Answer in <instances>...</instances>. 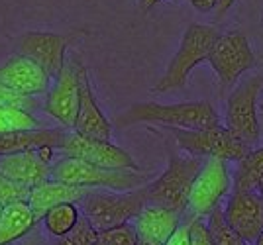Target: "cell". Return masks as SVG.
I'll use <instances>...</instances> for the list:
<instances>
[{
  "label": "cell",
  "mask_w": 263,
  "mask_h": 245,
  "mask_svg": "<svg viewBox=\"0 0 263 245\" xmlns=\"http://www.w3.org/2000/svg\"><path fill=\"white\" fill-rule=\"evenodd\" d=\"M114 124L118 128L147 124V126L181 128V130H204L220 126V116L209 100L175 102V104L136 102L128 110L118 114Z\"/></svg>",
  "instance_id": "6da1fadb"
},
{
  "label": "cell",
  "mask_w": 263,
  "mask_h": 245,
  "mask_svg": "<svg viewBox=\"0 0 263 245\" xmlns=\"http://www.w3.org/2000/svg\"><path fill=\"white\" fill-rule=\"evenodd\" d=\"M51 180L65 182L81 189H104L114 192L142 189L152 182V173L147 171H112L97 167L92 163L75 157H61L51 165Z\"/></svg>",
  "instance_id": "7a4b0ae2"
},
{
  "label": "cell",
  "mask_w": 263,
  "mask_h": 245,
  "mask_svg": "<svg viewBox=\"0 0 263 245\" xmlns=\"http://www.w3.org/2000/svg\"><path fill=\"white\" fill-rule=\"evenodd\" d=\"M220 32L206 24H189L183 34V39L179 44V49L169 61L165 69L163 77L154 85L155 94H165L171 90L183 89L189 80L191 71L209 61V55L212 51V45L218 39Z\"/></svg>",
  "instance_id": "3957f363"
},
{
  "label": "cell",
  "mask_w": 263,
  "mask_h": 245,
  "mask_svg": "<svg viewBox=\"0 0 263 245\" xmlns=\"http://www.w3.org/2000/svg\"><path fill=\"white\" fill-rule=\"evenodd\" d=\"M202 165L204 159L200 157H179L171 153L167 169L149 185H145L147 204H157L179 214H185V210H189L191 190Z\"/></svg>",
  "instance_id": "277c9868"
},
{
  "label": "cell",
  "mask_w": 263,
  "mask_h": 245,
  "mask_svg": "<svg viewBox=\"0 0 263 245\" xmlns=\"http://www.w3.org/2000/svg\"><path fill=\"white\" fill-rule=\"evenodd\" d=\"M145 204H147L145 187L128 190V192L92 189L87 194V198H83L81 202L83 216L99 232L136 220L138 214L145 208Z\"/></svg>",
  "instance_id": "5b68a950"
},
{
  "label": "cell",
  "mask_w": 263,
  "mask_h": 245,
  "mask_svg": "<svg viewBox=\"0 0 263 245\" xmlns=\"http://www.w3.org/2000/svg\"><path fill=\"white\" fill-rule=\"evenodd\" d=\"M173 135L179 147L189 155L200 159H222L226 163L240 161L252 149L238 135H234L226 126H212L204 130H181V128H165Z\"/></svg>",
  "instance_id": "8992f818"
},
{
  "label": "cell",
  "mask_w": 263,
  "mask_h": 245,
  "mask_svg": "<svg viewBox=\"0 0 263 245\" xmlns=\"http://www.w3.org/2000/svg\"><path fill=\"white\" fill-rule=\"evenodd\" d=\"M263 87V75H253L240 83L226 100L224 126L250 147H255L261 137L257 118V96Z\"/></svg>",
  "instance_id": "52a82bcc"
},
{
  "label": "cell",
  "mask_w": 263,
  "mask_h": 245,
  "mask_svg": "<svg viewBox=\"0 0 263 245\" xmlns=\"http://www.w3.org/2000/svg\"><path fill=\"white\" fill-rule=\"evenodd\" d=\"M209 63L216 73L222 89H232L238 78L255 65V55L246 34L238 30L220 34L212 45Z\"/></svg>",
  "instance_id": "ba28073f"
},
{
  "label": "cell",
  "mask_w": 263,
  "mask_h": 245,
  "mask_svg": "<svg viewBox=\"0 0 263 245\" xmlns=\"http://www.w3.org/2000/svg\"><path fill=\"white\" fill-rule=\"evenodd\" d=\"M59 151L63 153V157H75L97 167L112 169V171H142V167L126 149L110 144V139H97L73 132Z\"/></svg>",
  "instance_id": "9c48e42d"
},
{
  "label": "cell",
  "mask_w": 263,
  "mask_h": 245,
  "mask_svg": "<svg viewBox=\"0 0 263 245\" xmlns=\"http://www.w3.org/2000/svg\"><path fill=\"white\" fill-rule=\"evenodd\" d=\"M230 187L232 180L228 163L222 159H204V165L191 190V198H189L191 214L209 218L210 212L220 206L222 198L230 192Z\"/></svg>",
  "instance_id": "30bf717a"
},
{
  "label": "cell",
  "mask_w": 263,
  "mask_h": 245,
  "mask_svg": "<svg viewBox=\"0 0 263 245\" xmlns=\"http://www.w3.org/2000/svg\"><path fill=\"white\" fill-rule=\"evenodd\" d=\"M81 98V77H79V61L73 59L65 63L63 71L53 78V85L47 92L44 110L67 130L75 128Z\"/></svg>",
  "instance_id": "8fae6325"
},
{
  "label": "cell",
  "mask_w": 263,
  "mask_h": 245,
  "mask_svg": "<svg viewBox=\"0 0 263 245\" xmlns=\"http://www.w3.org/2000/svg\"><path fill=\"white\" fill-rule=\"evenodd\" d=\"M71 37L51 32H26L16 39V53L32 59L51 78L65 67V51L71 45Z\"/></svg>",
  "instance_id": "7c38bea8"
},
{
  "label": "cell",
  "mask_w": 263,
  "mask_h": 245,
  "mask_svg": "<svg viewBox=\"0 0 263 245\" xmlns=\"http://www.w3.org/2000/svg\"><path fill=\"white\" fill-rule=\"evenodd\" d=\"M226 222L238 232L243 241L253 245L263 232V196L259 190L236 192L224 204Z\"/></svg>",
  "instance_id": "4fadbf2b"
},
{
  "label": "cell",
  "mask_w": 263,
  "mask_h": 245,
  "mask_svg": "<svg viewBox=\"0 0 263 245\" xmlns=\"http://www.w3.org/2000/svg\"><path fill=\"white\" fill-rule=\"evenodd\" d=\"M0 80L6 83L10 89L33 98L40 94H47L53 85V78L44 69L20 53H14L4 65H0Z\"/></svg>",
  "instance_id": "5bb4252c"
},
{
  "label": "cell",
  "mask_w": 263,
  "mask_h": 245,
  "mask_svg": "<svg viewBox=\"0 0 263 245\" xmlns=\"http://www.w3.org/2000/svg\"><path fill=\"white\" fill-rule=\"evenodd\" d=\"M79 77H81V98H79V112L73 132L97 139H110L112 135V122L100 110L99 100L88 78V71L83 63H79Z\"/></svg>",
  "instance_id": "9a60e30c"
},
{
  "label": "cell",
  "mask_w": 263,
  "mask_h": 245,
  "mask_svg": "<svg viewBox=\"0 0 263 245\" xmlns=\"http://www.w3.org/2000/svg\"><path fill=\"white\" fill-rule=\"evenodd\" d=\"M181 223H183V214L157 204H145V208L138 214L134 226L138 230L140 239L165 245L171 239V235L181 228Z\"/></svg>",
  "instance_id": "2e32d148"
},
{
  "label": "cell",
  "mask_w": 263,
  "mask_h": 245,
  "mask_svg": "<svg viewBox=\"0 0 263 245\" xmlns=\"http://www.w3.org/2000/svg\"><path fill=\"white\" fill-rule=\"evenodd\" d=\"M0 173L20 185L33 189L51 178V165L42 161V157L37 155V149H30L22 153L0 157Z\"/></svg>",
  "instance_id": "e0dca14e"
},
{
  "label": "cell",
  "mask_w": 263,
  "mask_h": 245,
  "mask_svg": "<svg viewBox=\"0 0 263 245\" xmlns=\"http://www.w3.org/2000/svg\"><path fill=\"white\" fill-rule=\"evenodd\" d=\"M69 135L71 134L67 128H40V130H28V132L0 134V157L37 149L44 145H51L59 151Z\"/></svg>",
  "instance_id": "ac0fdd59"
},
{
  "label": "cell",
  "mask_w": 263,
  "mask_h": 245,
  "mask_svg": "<svg viewBox=\"0 0 263 245\" xmlns=\"http://www.w3.org/2000/svg\"><path fill=\"white\" fill-rule=\"evenodd\" d=\"M92 189H81V187H71L65 182H57V180H45L42 185L33 187L32 194H30V206L33 208L37 220H42L47 210H51L53 206L59 204H77L87 198V194Z\"/></svg>",
  "instance_id": "d6986e66"
},
{
  "label": "cell",
  "mask_w": 263,
  "mask_h": 245,
  "mask_svg": "<svg viewBox=\"0 0 263 245\" xmlns=\"http://www.w3.org/2000/svg\"><path fill=\"white\" fill-rule=\"evenodd\" d=\"M40 222L30 202H18L4 206L0 216V245H10L22 239Z\"/></svg>",
  "instance_id": "ffe728a7"
},
{
  "label": "cell",
  "mask_w": 263,
  "mask_h": 245,
  "mask_svg": "<svg viewBox=\"0 0 263 245\" xmlns=\"http://www.w3.org/2000/svg\"><path fill=\"white\" fill-rule=\"evenodd\" d=\"M263 185V145L252 147L248 155L241 157L232 177V190L248 192L259 190Z\"/></svg>",
  "instance_id": "44dd1931"
},
{
  "label": "cell",
  "mask_w": 263,
  "mask_h": 245,
  "mask_svg": "<svg viewBox=\"0 0 263 245\" xmlns=\"http://www.w3.org/2000/svg\"><path fill=\"white\" fill-rule=\"evenodd\" d=\"M81 216L83 214L79 212L77 204L69 202V204H59V206H53L51 210H47V214L42 218V222H44L45 230L59 239V237H65L75 230Z\"/></svg>",
  "instance_id": "7402d4cb"
},
{
  "label": "cell",
  "mask_w": 263,
  "mask_h": 245,
  "mask_svg": "<svg viewBox=\"0 0 263 245\" xmlns=\"http://www.w3.org/2000/svg\"><path fill=\"white\" fill-rule=\"evenodd\" d=\"M40 128H44V124L30 110L20 106H0V134L28 132V130H40Z\"/></svg>",
  "instance_id": "603a6c76"
},
{
  "label": "cell",
  "mask_w": 263,
  "mask_h": 245,
  "mask_svg": "<svg viewBox=\"0 0 263 245\" xmlns=\"http://www.w3.org/2000/svg\"><path fill=\"white\" fill-rule=\"evenodd\" d=\"M206 223H209V230L210 234H212L214 245H250L248 241L241 239L230 223L226 222L224 206L222 204L210 212V216L206 218Z\"/></svg>",
  "instance_id": "cb8c5ba5"
},
{
  "label": "cell",
  "mask_w": 263,
  "mask_h": 245,
  "mask_svg": "<svg viewBox=\"0 0 263 245\" xmlns=\"http://www.w3.org/2000/svg\"><path fill=\"white\" fill-rule=\"evenodd\" d=\"M140 235L134 223H120L99 232V245H138Z\"/></svg>",
  "instance_id": "d4e9b609"
},
{
  "label": "cell",
  "mask_w": 263,
  "mask_h": 245,
  "mask_svg": "<svg viewBox=\"0 0 263 245\" xmlns=\"http://www.w3.org/2000/svg\"><path fill=\"white\" fill-rule=\"evenodd\" d=\"M30 194H32L30 187L20 185V182H16V180H12V178L0 173V206L30 202Z\"/></svg>",
  "instance_id": "484cf974"
},
{
  "label": "cell",
  "mask_w": 263,
  "mask_h": 245,
  "mask_svg": "<svg viewBox=\"0 0 263 245\" xmlns=\"http://www.w3.org/2000/svg\"><path fill=\"white\" fill-rule=\"evenodd\" d=\"M67 237L73 245H99V230L88 222L85 216H81L75 230Z\"/></svg>",
  "instance_id": "4316f807"
},
{
  "label": "cell",
  "mask_w": 263,
  "mask_h": 245,
  "mask_svg": "<svg viewBox=\"0 0 263 245\" xmlns=\"http://www.w3.org/2000/svg\"><path fill=\"white\" fill-rule=\"evenodd\" d=\"M189 241L191 245H214L209 223L200 216H191L189 220Z\"/></svg>",
  "instance_id": "83f0119b"
},
{
  "label": "cell",
  "mask_w": 263,
  "mask_h": 245,
  "mask_svg": "<svg viewBox=\"0 0 263 245\" xmlns=\"http://www.w3.org/2000/svg\"><path fill=\"white\" fill-rule=\"evenodd\" d=\"M0 106H20V108L28 110V108H35L37 104H35L33 96H26L0 80Z\"/></svg>",
  "instance_id": "f1b7e54d"
},
{
  "label": "cell",
  "mask_w": 263,
  "mask_h": 245,
  "mask_svg": "<svg viewBox=\"0 0 263 245\" xmlns=\"http://www.w3.org/2000/svg\"><path fill=\"white\" fill-rule=\"evenodd\" d=\"M165 245H191V241H189V220L181 223V228L171 235V239Z\"/></svg>",
  "instance_id": "f546056e"
},
{
  "label": "cell",
  "mask_w": 263,
  "mask_h": 245,
  "mask_svg": "<svg viewBox=\"0 0 263 245\" xmlns=\"http://www.w3.org/2000/svg\"><path fill=\"white\" fill-rule=\"evenodd\" d=\"M191 2V6L195 8V10L202 12V14H209L216 8V2L218 0H189Z\"/></svg>",
  "instance_id": "4dcf8cb0"
},
{
  "label": "cell",
  "mask_w": 263,
  "mask_h": 245,
  "mask_svg": "<svg viewBox=\"0 0 263 245\" xmlns=\"http://www.w3.org/2000/svg\"><path fill=\"white\" fill-rule=\"evenodd\" d=\"M234 2H236V0H218V2H216V8H214L216 18H222V16L234 6Z\"/></svg>",
  "instance_id": "1f68e13d"
},
{
  "label": "cell",
  "mask_w": 263,
  "mask_h": 245,
  "mask_svg": "<svg viewBox=\"0 0 263 245\" xmlns=\"http://www.w3.org/2000/svg\"><path fill=\"white\" fill-rule=\"evenodd\" d=\"M157 2H161V0H142V8L143 10H149L152 6H155Z\"/></svg>",
  "instance_id": "d6a6232c"
},
{
  "label": "cell",
  "mask_w": 263,
  "mask_h": 245,
  "mask_svg": "<svg viewBox=\"0 0 263 245\" xmlns=\"http://www.w3.org/2000/svg\"><path fill=\"white\" fill-rule=\"evenodd\" d=\"M138 245H159V243H154V241H145V239H140V243Z\"/></svg>",
  "instance_id": "836d02e7"
},
{
  "label": "cell",
  "mask_w": 263,
  "mask_h": 245,
  "mask_svg": "<svg viewBox=\"0 0 263 245\" xmlns=\"http://www.w3.org/2000/svg\"><path fill=\"white\" fill-rule=\"evenodd\" d=\"M253 245H263V232H261V235L257 237V241H255V243H253Z\"/></svg>",
  "instance_id": "e575fe53"
},
{
  "label": "cell",
  "mask_w": 263,
  "mask_h": 245,
  "mask_svg": "<svg viewBox=\"0 0 263 245\" xmlns=\"http://www.w3.org/2000/svg\"><path fill=\"white\" fill-rule=\"evenodd\" d=\"M24 245H35V239H30V241H26Z\"/></svg>",
  "instance_id": "d590c367"
},
{
  "label": "cell",
  "mask_w": 263,
  "mask_h": 245,
  "mask_svg": "<svg viewBox=\"0 0 263 245\" xmlns=\"http://www.w3.org/2000/svg\"><path fill=\"white\" fill-rule=\"evenodd\" d=\"M2 210H4V206H0V216H2Z\"/></svg>",
  "instance_id": "8d00e7d4"
},
{
  "label": "cell",
  "mask_w": 263,
  "mask_h": 245,
  "mask_svg": "<svg viewBox=\"0 0 263 245\" xmlns=\"http://www.w3.org/2000/svg\"><path fill=\"white\" fill-rule=\"evenodd\" d=\"M259 192H261V196H263V185H261V189H259Z\"/></svg>",
  "instance_id": "74e56055"
},
{
  "label": "cell",
  "mask_w": 263,
  "mask_h": 245,
  "mask_svg": "<svg viewBox=\"0 0 263 245\" xmlns=\"http://www.w3.org/2000/svg\"><path fill=\"white\" fill-rule=\"evenodd\" d=\"M261 110H263V104H261Z\"/></svg>",
  "instance_id": "f35d334b"
}]
</instances>
